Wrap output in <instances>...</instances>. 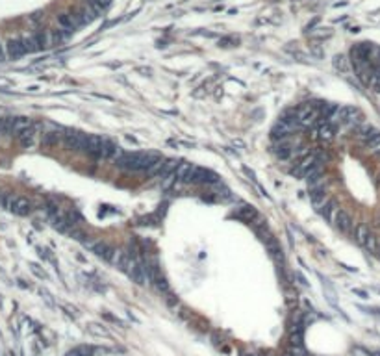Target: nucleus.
Returning <instances> with one entry per match:
<instances>
[{
	"label": "nucleus",
	"instance_id": "1",
	"mask_svg": "<svg viewBox=\"0 0 380 356\" xmlns=\"http://www.w3.org/2000/svg\"><path fill=\"white\" fill-rule=\"evenodd\" d=\"M158 158H161V154L156 152V150H147V152H124L123 156L115 161V165L119 167V169H123V171L145 172Z\"/></svg>",
	"mask_w": 380,
	"mask_h": 356
},
{
	"label": "nucleus",
	"instance_id": "2",
	"mask_svg": "<svg viewBox=\"0 0 380 356\" xmlns=\"http://www.w3.org/2000/svg\"><path fill=\"white\" fill-rule=\"evenodd\" d=\"M4 208L10 210L12 214L15 215H21V217H26V215L32 214V210H34V204L26 199V197H17V195H12V193H8L6 199H4Z\"/></svg>",
	"mask_w": 380,
	"mask_h": 356
},
{
	"label": "nucleus",
	"instance_id": "3",
	"mask_svg": "<svg viewBox=\"0 0 380 356\" xmlns=\"http://www.w3.org/2000/svg\"><path fill=\"white\" fill-rule=\"evenodd\" d=\"M184 182L185 184H208L210 186V184H219V176H217L214 171H210V169H203V167H199V165H193Z\"/></svg>",
	"mask_w": 380,
	"mask_h": 356
},
{
	"label": "nucleus",
	"instance_id": "4",
	"mask_svg": "<svg viewBox=\"0 0 380 356\" xmlns=\"http://www.w3.org/2000/svg\"><path fill=\"white\" fill-rule=\"evenodd\" d=\"M87 134L78 132V130H63V143L69 150L74 152H84L86 150Z\"/></svg>",
	"mask_w": 380,
	"mask_h": 356
},
{
	"label": "nucleus",
	"instance_id": "5",
	"mask_svg": "<svg viewBox=\"0 0 380 356\" xmlns=\"http://www.w3.org/2000/svg\"><path fill=\"white\" fill-rule=\"evenodd\" d=\"M356 137H358L365 147L373 148L374 145L380 141V130L371 126V124L362 123L360 126H356Z\"/></svg>",
	"mask_w": 380,
	"mask_h": 356
},
{
	"label": "nucleus",
	"instance_id": "6",
	"mask_svg": "<svg viewBox=\"0 0 380 356\" xmlns=\"http://www.w3.org/2000/svg\"><path fill=\"white\" fill-rule=\"evenodd\" d=\"M123 148L119 147L117 143H113L111 139H106L104 137V143H102V147L98 148V152H97V160H113L117 161L121 156H123Z\"/></svg>",
	"mask_w": 380,
	"mask_h": 356
},
{
	"label": "nucleus",
	"instance_id": "7",
	"mask_svg": "<svg viewBox=\"0 0 380 356\" xmlns=\"http://www.w3.org/2000/svg\"><path fill=\"white\" fill-rule=\"evenodd\" d=\"M317 161H319L317 154H308V156H304V158H302V160L299 161V163H297L293 169H291V174H293V176H297V178H304V176H306V172L310 171V169H312V167L315 165Z\"/></svg>",
	"mask_w": 380,
	"mask_h": 356
},
{
	"label": "nucleus",
	"instance_id": "8",
	"mask_svg": "<svg viewBox=\"0 0 380 356\" xmlns=\"http://www.w3.org/2000/svg\"><path fill=\"white\" fill-rule=\"evenodd\" d=\"M73 13H74V17H76V21L80 23V26H82V25H91L93 21L98 17V13L93 10L89 2L82 4L80 8H76Z\"/></svg>",
	"mask_w": 380,
	"mask_h": 356
},
{
	"label": "nucleus",
	"instance_id": "9",
	"mask_svg": "<svg viewBox=\"0 0 380 356\" xmlns=\"http://www.w3.org/2000/svg\"><path fill=\"white\" fill-rule=\"evenodd\" d=\"M6 52L12 60H19V58H23L25 54H28L23 37H12V39L6 43Z\"/></svg>",
	"mask_w": 380,
	"mask_h": 356
},
{
	"label": "nucleus",
	"instance_id": "10",
	"mask_svg": "<svg viewBox=\"0 0 380 356\" xmlns=\"http://www.w3.org/2000/svg\"><path fill=\"white\" fill-rule=\"evenodd\" d=\"M128 276L134 280L137 286H147L148 284V273H147V264L141 262V260H137V264L135 267L128 273Z\"/></svg>",
	"mask_w": 380,
	"mask_h": 356
},
{
	"label": "nucleus",
	"instance_id": "11",
	"mask_svg": "<svg viewBox=\"0 0 380 356\" xmlns=\"http://www.w3.org/2000/svg\"><path fill=\"white\" fill-rule=\"evenodd\" d=\"M310 199H312V206L315 212H321V210L325 208V204L330 201L328 199V193H326L325 188H317V190H310Z\"/></svg>",
	"mask_w": 380,
	"mask_h": 356
},
{
	"label": "nucleus",
	"instance_id": "12",
	"mask_svg": "<svg viewBox=\"0 0 380 356\" xmlns=\"http://www.w3.org/2000/svg\"><path fill=\"white\" fill-rule=\"evenodd\" d=\"M58 25L62 26V30H65L67 34H74L76 28L80 26V23L76 21L74 13H60L58 15Z\"/></svg>",
	"mask_w": 380,
	"mask_h": 356
},
{
	"label": "nucleus",
	"instance_id": "13",
	"mask_svg": "<svg viewBox=\"0 0 380 356\" xmlns=\"http://www.w3.org/2000/svg\"><path fill=\"white\" fill-rule=\"evenodd\" d=\"M36 135H37V126H34V124H32L30 128H26L23 134L17 135L19 145H21V147H25V148L34 147V143H36Z\"/></svg>",
	"mask_w": 380,
	"mask_h": 356
},
{
	"label": "nucleus",
	"instance_id": "14",
	"mask_svg": "<svg viewBox=\"0 0 380 356\" xmlns=\"http://www.w3.org/2000/svg\"><path fill=\"white\" fill-rule=\"evenodd\" d=\"M104 143V137H100L97 134H87V141H86V150L84 152L89 154V156H97L98 148L102 147Z\"/></svg>",
	"mask_w": 380,
	"mask_h": 356
},
{
	"label": "nucleus",
	"instance_id": "15",
	"mask_svg": "<svg viewBox=\"0 0 380 356\" xmlns=\"http://www.w3.org/2000/svg\"><path fill=\"white\" fill-rule=\"evenodd\" d=\"M60 141H63V134H60L58 130H47V132H43V137H41V145L43 147H58Z\"/></svg>",
	"mask_w": 380,
	"mask_h": 356
},
{
	"label": "nucleus",
	"instance_id": "16",
	"mask_svg": "<svg viewBox=\"0 0 380 356\" xmlns=\"http://www.w3.org/2000/svg\"><path fill=\"white\" fill-rule=\"evenodd\" d=\"M334 225H336V228H339V230L345 234H349L350 230H352V219H350V215L347 214V212H343V210L337 212V217H336V221H334Z\"/></svg>",
	"mask_w": 380,
	"mask_h": 356
},
{
	"label": "nucleus",
	"instance_id": "17",
	"mask_svg": "<svg viewBox=\"0 0 380 356\" xmlns=\"http://www.w3.org/2000/svg\"><path fill=\"white\" fill-rule=\"evenodd\" d=\"M313 137H317L321 141H330L334 137V124L330 123H319L317 130L313 132Z\"/></svg>",
	"mask_w": 380,
	"mask_h": 356
},
{
	"label": "nucleus",
	"instance_id": "18",
	"mask_svg": "<svg viewBox=\"0 0 380 356\" xmlns=\"http://www.w3.org/2000/svg\"><path fill=\"white\" fill-rule=\"evenodd\" d=\"M93 252L97 254L98 258H102V260H106V262H110L111 256H113V252H115V249H113L110 243H106V241H98L97 245H95V249H93Z\"/></svg>",
	"mask_w": 380,
	"mask_h": 356
},
{
	"label": "nucleus",
	"instance_id": "19",
	"mask_svg": "<svg viewBox=\"0 0 380 356\" xmlns=\"http://www.w3.org/2000/svg\"><path fill=\"white\" fill-rule=\"evenodd\" d=\"M32 124H34V123H32L28 117H15V123H13L12 135H15V137H17V135L23 134L26 128H30Z\"/></svg>",
	"mask_w": 380,
	"mask_h": 356
},
{
	"label": "nucleus",
	"instance_id": "20",
	"mask_svg": "<svg viewBox=\"0 0 380 356\" xmlns=\"http://www.w3.org/2000/svg\"><path fill=\"white\" fill-rule=\"evenodd\" d=\"M369 236H371V230H369L367 225H358V227H356L354 238H356V241H358V245L365 247V243H367V240H369Z\"/></svg>",
	"mask_w": 380,
	"mask_h": 356
},
{
	"label": "nucleus",
	"instance_id": "21",
	"mask_svg": "<svg viewBox=\"0 0 380 356\" xmlns=\"http://www.w3.org/2000/svg\"><path fill=\"white\" fill-rule=\"evenodd\" d=\"M302 338H304L302 326L291 328V332H289V343H291V347H302Z\"/></svg>",
	"mask_w": 380,
	"mask_h": 356
},
{
	"label": "nucleus",
	"instance_id": "22",
	"mask_svg": "<svg viewBox=\"0 0 380 356\" xmlns=\"http://www.w3.org/2000/svg\"><path fill=\"white\" fill-rule=\"evenodd\" d=\"M191 167H193V163H187V161H180L176 167V178H178V182H184L185 178H187V174H189L191 171Z\"/></svg>",
	"mask_w": 380,
	"mask_h": 356
},
{
	"label": "nucleus",
	"instance_id": "23",
	"mask_svg": "<svg viewBox=\"0 0 380 356\" xmlns=\"http://www.w3.org/2000/svg\"><path fill=\"white\" fill-rule=\"evenodd\" d=\"M152 286L158 289L159 293H169V282H167V278L161 273L152 280Z\"/></svg>",
	"mask_w": 380,
	"mask_h": 356
},
{
	"label": "nucleus",
	"instance_id": "24",
	"mask_svg": "<svg viewBox=\"0 0 380 356\" xmlns=\"http://www.w3.org/2000/svg\"><path fill=\"white\" fill-rule=\"evenodd\" d=\"M13 123H15V117L12 115L0 117V132H2V134H12Z\"/></svg>",
	"mask_w": 380,
	"mask_h": 356
},
{
	"label": "nucleus",
	"instance_id": "25",
	"mask_svg": "<svg viewBox=\"0 0 380 356\" xmlns=\"http://www.w3.org/2000/svg\"><path fill=\"white\" fill-rule=\"evenodd\" d=\"M163 161H165V158H163V156H161V158H158V160L154 161L152 165H150L147 171H145V174H147V176H159V172H161V169H163Z\"/></svg>",
	"mask_w": 380,
	"mask_h": 356
},
{
	"label": "nucleus",
	"instance_id": "26",
	"mask_svg": "<svg viewBox=\"0 0 380 356\" xmlns=\"http://www.w3.org/2000/svg\"><path fill=\"white\" fill-rule=\"evenodd\" d=\"M87 2L91 4V8L98 13V15H102L111 4V0H87Z\"/></svg>",
	"mask_w": 380,
	"mask_h": 356
},
{
	"label": "nucleus",
	"instance_id": "27",
	"mask_svg": "<svg viewBox=\"0 0 380 356\" xmlns=\"http://www.w3.org/2000/svg\"><path fill=\"white\" fill-rule=\"evenodd\" d=\"M93 347L89 345H80V347H74L67 352V356H91L93 354Z\"/></svg>",
	"mask_w": 380,
	"mask_h": 356
},
{
	"label": "nucleus",
	"instance_id": "28",
	"mask_svg": "<svg viewBox=\"0 0 380 356\" xmlns=\"http://www.w3.org/2000/svg\"><path fill=\"white\" fill-rule=\"evenodd\" d=\"M34 36H36V41H37L39 50H43V49H47V47H50V36L49 34H45V32H37V34H34Z\"/></svg>",
	"mask_w": 380,
	"mask_h": 356
},
{
	"label": "nucleus",
	"instance_id": "29",
	"mask_svg": "<svg viewBox=\"0 0 380 356\" xmlns=\"http://www.w3.org/2000/svg\"><path fill=\"white\" fill-rule=\"evenodd\" d=\"M67 32L65 30H54L52 34H50V45H60L63 43L65 39H67Z\"/></svg>",
	"mask_w": 380,
	"mask_h": 356
},
{
	"label": "nucleus",
	"instance_id": "30",
	"mask_svg": "<svg viewBox=\"0 0 380 356\" xmlns=\"http://www.w3.org/2000/svg\"><path fill=\"white\" fill-rule=\"evenodd\" d=\"M238 215L245 217V219H256V217H258L256 210L252 208V206H247V204H243V206L238 210Z\"/></svg>",
	"mask_w": 380,
	"mask_h": 356
},
{
	"label": "nucleus",
	"instance_id": "31",
	"mask_svg": "<svg viewBox=\"0 0 380 356\" xmlns=\"http://www.w3.org/2000/svg\"><path fill=\"white\" fill-rule=\"evenodd\" d=\"M23 41H25V47H26V52H28V54L39 50L37 41H36V36H26V37H23Z\"/></svg>",
	"mask_w": 380,
	"mask_h": 356
},
{
	"label": "nucleus",
	"instance_id": "32",
	"mask_svg": "<svg viewBox=\"0 0 380 356\" xmlns=\"http://www.w3.org/2000/svg\"><path fill=\"white\" fill-rule=\"evenodd\" d=\"M174 182H178V178H176V172L172 171V172H169L167 176L161 178V188H163V190H169Z\"/></svg>",
	"mask_w": 380,
	"mask_h": 356
},
{
	"label": "nucleus",
	"instance_id": "33",
	"mask_svg": "<svg viewBox=\"0 0 380 356\" xmlns=\"http://www.w3.org/2000/svg\"><path fill=\"white\" fill-rule=\"evenodd\" d=\"M336 208H337L336 201H332V199H330V201H328V203L325 204V208L321 210L319 214L323 215V217H326V219H328V217H330V214H332V212H334V210H336Z\"/></svg>",
	"mask_w": 380,
	"mask_h": 356
},
{
	"label": "nucleus",
	"instance_id": "34",
	"mask_svg": "<svg viewBox=\"0 0 380 356\" xmlns=\"http://www.w3.org/2000/svg\"><path fill=\"white\" fill-rule=\"evenodd\" d=\"M365 249H367L369 252H373V254H376V249H378V241H376V238H374L373 234L369 236L367 243H365Z\"/></svg>",
	"mask_w": 380,
	"mask_h": 356
},
{
	"label": "nucleus",
	"instance_id": "35",
	"mask_svg": "<svg viewBox=\"0 0 380 356\" xmlns=\"http://www.w3.org/2000/svg\"><path fill=\"white\" fill-rule=\"evenodd\" d=\"M334 67L339 71H347V58L345 56H336L334 58Z\"/></svg>",
	"mask_w": 380,
	"mask_h": 356
},
{
	"label": "nucleus",
	"instance_id": "36",
	"mask_svg": "<svg viewBox=\"0 0 380 356\" xmlns=\"http://www.w3.org/2000/svg\"><path fill=\"white\" fill-rule=\"evenodd\" d=\"M98 325H89L87 326V330L91 332V334H95V336H108V332L104 330V328H97Z\"/></svg>",
	"mask_w": 380,
	"mask_h": 356
},
{
	"label": "nucleus",
	"instance_id": "37",
	"mask_svg": "<svg viewBox=\"0 0 380 356\" xmlns=\"http://www.w3.org/2000/svg\"><path fill=\"white\" fill-rule=\"evenodd\" d=\"M4 58H6V52H4V47H2V43H0V63L4 62Z\"/></svg>",
	"mask_w": 380,
	"mask_h": 356
},
{
	"label": "nucleus",
	"instance_id": "38",
	"mask_svg": "<svg viewBox=\"0 0 380 356\" xmlns=\"http://www.w3.org/2000/svg\"><path fill=\"white\" fill-rule=\"evenodd\" d=\"M371 150H373V154H376V156H380V141L376 143V145H374V147L371 148Z\"/></svg>",
	"mask_w": 380,
	"mask_h": 356
},
{
	"label": "nucleus",
	"instance_id": "39",
	"mask_svg": "<svg viewBox=\"0 0 380 356\" xmlns=\"http://www.w3.org/2000/svg\"><path fill=\"white\" fill-rule=\"evenodd\" d=\"M354 293H358V295H360V297H362V299H367V293H365V291H360V289H354Z\"/></svg>",
	"mask_w": 380,
	"mask_h": 356
},
{
	"label": "nucleus",
	"instance_id": "40",
	"mask_svg": "<svg viewBox=\"0 0 380 356\" xmlns=\"http://www.w3.org/2000/svg\"><path fill=\"white\" fill-rule=\"evenodd\" d=\"M376 256L380 258V245H378V249H376Z\"/></svg>",
	"mask_w": 380,
	"mask_h": 356
},
{
	"label": "nucleus",
	"instance_id": "41",
	"mask_svg": "<svg viewBox=\"0 0 380 356\" xmlns=\"http://www.w3.org/2000/svg\"><path fill=\"white\" fill-rule=\"evenodd\" d=\"M243 356H258V354H252V352H249V354H243Z\"/></svg>",
	"mask_w": 380,
	"mask_h": 356
},
{
	"label": "nucleus",
	"instance_id": "42",
	"mask_svg": "<svg viewBox=\"0 0 380 356\" xmlns=\"http://www.w3.org/2000/svg\"><path fill=\"white\" fill-rule=\"evenodd\" d=\"M0 273H2V269H0Z\"/></svg>",
	"mask_w": 380,
	"mask_h": 356
},
{
	"label": "nucleus",
	"instance_id": "43",
	"mask_svg": "<svg viewBox=\"0 0 380 356\" xmlns=\"http://www.w3.org/2000/svg\"><path fill=\"white\" fill-rule=\"evenodd\" d=\"M0 134H2V132H0Z\"/></svg>",
	"mask_w": 380,
	"mask_h": 356
}]
</instances>
